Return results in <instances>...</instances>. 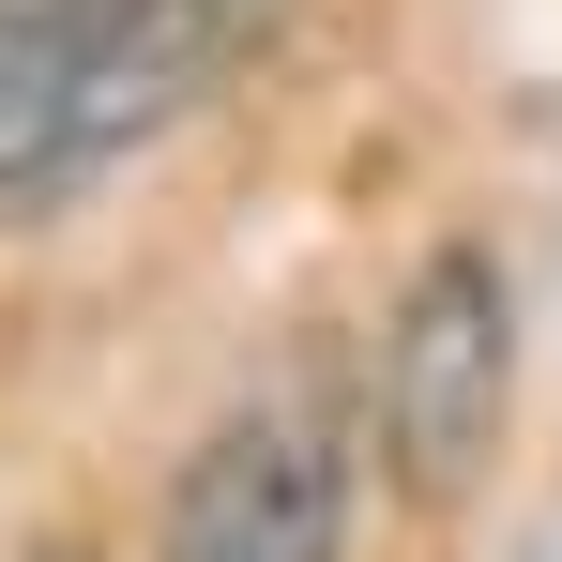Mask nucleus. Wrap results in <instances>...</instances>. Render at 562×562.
Masks as SVG:
<instances>
[{
    "label": "nucleus",
    "instance_id": "nucleus-4",
    "mask_svg": "<svg viewBox=\"0 0 562 562\" xmlns=\"http://www.w3.org/2000/svg\"><path fill=\"white\" fill-rule=\"evenodd\" d=\"M532 562H562V517H548V548H532Z\"/></svg>",
    "mask_w": 562,
    "mask_h": 562
},
{
    "label": "nucleus",
    "instance_id": "nucleus-2",
    "mask_svg": "<svg viewBox=\"0 0 562 562\" xmlns=\"http://www.w3.org/2000/svg\"><path fill=\"white\" fill-rule=\"evenodd\" d=\"M350 548V411L335 380L244 395L168 486V562H335Z\"/></svg>",
    "mask_w": 562,
    "mask_h": 562
},
{
    "label": "nucleus",
    "instance_id": "nucleus-5",
    "mask_svg": "<svg viewBox=\"0 0 562 562\" xmlns=\"http://www.w3.org/2000/svg\"><path fill=\"white\" fill-rule=\"evenodd\" d=\"M46 562H92V548H46Z\"/></svg>",
    "mask_w": 562,
    "mask_h": 562
},
{
    "label": "nucleus",
    "instance_id": "nucleus-3",
    "mask_svg": "<svg viewBox=\"0 0 562 562\" xmlns=\"http://www.w3.org/2000/svg\"><path fill=\"white\" fill-rule=\"evenodd\" d=\"M502 395H517V304H502V274L471 244H441L411 274V304H395V335H380V457H395V486L457 502L502 457Z\"/></svg>",
    "mask_w": 562,
    "mask_h": 562
},
{
    "label": "nucleus",
    "instance_id": "nucleus-1",
    "mask_svg": "<svg viewBox=\"0 0 562 562\" xmlns=\"http://www.w3.org/2000/svg\"><path fill=\"white\" fill-rule=\"evenodd\" d=\"M274 0H0V213L168 137Z\"/></svg>",
    "mask_w": 562,
    "mask_h": 562
}]
</instances>
